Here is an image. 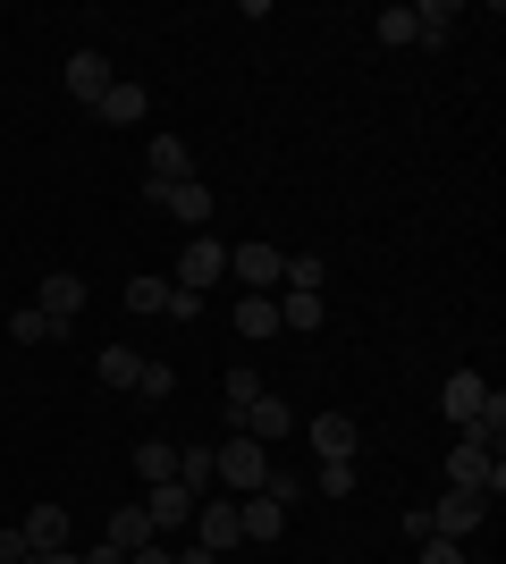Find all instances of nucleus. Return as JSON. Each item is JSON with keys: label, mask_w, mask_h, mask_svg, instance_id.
I'll return each mask as SVG.
<instances>
[{"label": "nucleus", "mask_w": 506, "mask_h": 564, "mask_svg": "<svg viewBox=\"0 0 506 564\" xmlns=\"http://www.w3.org/2000/svg\"><path fill=\"white\" fill-rule=\"evenodd\" d=\"M279 245H237V253H228V279H245L254 286V295H270V286H279Z\"/></svg>", "instance_id": "nucleus-15"}, {"label": "nucleus", "mask_w": 506, "mask_h": 564, "mask_svg": "<svg viewBox=\"0 0 506 564\" xmlns=\"http://www.w3.org/2000/svg\"><path fill=\"white\" fill-rule=\"evenodd\" d=\"M152 212H169L177 219V228H203V219H212V186H203V177H186V186H161V194H144Z\"/></svg>", "instance_id": "nucleus-10"}, {"label": "nucleus", "mask_w": 506, "mask_h": 564, "mask_svg": "<svg viewBox=\"0 0 506 564\" xmlns=\"http://www.w3.org/2000/svg\"><path fill=\"white\" fill-rule=\"evenodd\" d=\"M119 304L136 312V321H152V312L169 304V279H152V270H144V279H127V295H119Z\"/></svg>", "instance_id": "nucleus-28"}, {"label": "nucleus", "mask_w": 506, "mask_h": 564, "mask_svg": "<svg viewBox=\"0 0 506 564\" xmlns=\"http://www.w3.org/2000/svg\"><path fill=\"white\" fill-rule=\"evenodd\" d=\"M372 34H380V43H413V9H380Z\"/></svg>", "instance_id": "nucleus-29"}, {"label": "nucleus", "mask_w": 506, "mask_h": 564, "mask_svg": "<svg viewBox=\"0 0 506 564\" xmlns=\"http://www.w3.org/2000/svg\"><path fill=\"white\" fill-rule=\"evenodd\" d=\"M0 564H34V547H25V531H18V522L0 531Z\"/></svg>", "instance_id": "nucleus-32"}, {"label": "nucleus", "mask_w": 506, "mask_h": 564, "mask_svg": "<svg viewBox=\"0 0 506 564\" xmlns=\"http://www.w3.org/2000/svg\"><path fill=\"white\" fill-rule=\"evenodd\" d=\"M169 556H177V564H219L212 547H169Z\"/></svg>", "instance_id": "nucleus-35"}, {"label": "nucleus", "mask_w": 506, "mask_h": 564, "mask_svg": "<svg viewBox=\"0 0 506 564\" xmlns=\"http://www.w3.org/2000/svg\"><path fill=\"white\" fill-rule=\"evenodd\" d=\"M212 471H219V489L254 497V489L270 480V447H262V438H245V430H228V438L212 447Z\"/></svg>", "instance_id": "nucleus-1"}, {"label": "nucleus", "mask_w": 506, "mask_h": 564, "mask_svg": "<svg viewBox=\"0 0 506 564\" xmlns=\"http://www.w3.org/2000/svg\"><path fill=\"white\" fill-rule=\"evenodd\" d=\"M136 480H144V489L177 480V447H169V438H144V447H136Z\"/></svg>", "instance_id": "nucleus-24"}, {"label": "nucleus", "mask_w": 506, "mask_h": 564, "mask_svg": "<svg viewBox=\"0 0 506 564\" xmlns=\"http://www.w3.org/2000/svg\"><path fill=\"white\" fill-rule=\"evenodd\" d=\"M313 489H321V497H355V464H321Z\"/></svg>", "instance_id": "nucleus-31"}, {"label": "nucleus", "mask_w": 506, "mask_h": 564, "mask_svg": "<svg viewBox=\"0 0 506 564\" xmlns=\"http://www.w3.org/2000/svg\"><path fill=\"white\" fill-rule=\"evenodd\" d=\"M127 564H177V556H169V540H144V547H136Z\"/></svg>", "instance_id": "nucleus-34"}, {"label": "nucleus", "mask_w": 506, "mask_h": 564, "mask_svg": "<svg viewBox=\"0 0 506 564\" xmlns=\"http://www.w3.org/2000/svg\"><path fill=\"white\" fill-rule=\"evenodd\" d=\"M9 337H18V346H60V337H68V329H60V321H51V312L18 304V312H9Z\"/></svg>", "instance_id": "nucleus-22"}, {"label": "nucleus", "mask_w": 506, "mask_h": 564, "mask_svg": "<svg viewBox=\"0 0 506 564\" xmlns=\"http://www.w3.org/2000/svg\"><path fill=\"white\" fill-rule=\"evenodd\" d=\"M482 514H489V497H473V489H448L439 506H422L431 540H473V531H482Z\"/></svg>", "instance_id": "nucleus-4"}, {"label": "nucleus", "mask_w": 506, "mask_h": 564, "mask_svg": "<svg viewBox=\"0 0 506 564\" xmlns=\"http://www.w3.org/2000/svg\"><path fill=\"white\" fill-rule=\"evenodd\" d=\"M85 564H127V556H119L110 540H101V547H85Z\"/></svg>", "instance_id": "nucleus-36"}, {"label": "nucleus", "mask_w": 506, "mask_h": 564, "mask_svg": "<svg viewBox=\"0 0 506 564\" xmlns=\"http://www.w3.org/2000/svg\"><path fill=\"white\" fill-rule=\"evenodd\" d=\"M422 564H464V540H422Z\"/></svg>", "instance_id": "nucleus-33"}, {"label": "nucleus", "mask_w": 506, "mask_h": 564, "mask_svg": "<svg viewBox=\"0 0 506 564\" xmlns=\"http://www.w3.org/2000/svg\"><path fill=\"white\" fill-rule=\"evenodd\" d=\"M262 397V371L254 362H228V379H219V430H245V404Z\"/></svg>", "instance_id": "nucleus-12"}, {"label": "nucleus", "mask_w": 506, "mask_h": 564, "mask_svg": "<svg viewBox=\"0 0 506 564\" xmlns=\"http://www.w3.org/2000/svg\"><path fill=\"white\" fill-rule=\"evenodd\" d=\"M237 531H245V547H270L279 531H288V506L270 489H254V497H237Z\"/></svg>", "instance_id": "nucleus-7"}, {"label": "nucleus", "mask_w": 506, "mask_h": 564, "mask_svg": "<svg viewBox=\"0 0 506 564\" xmlns=\"http://www.w3.org/2000/svg\"><path fill=\"white\" fill-rule=\"evenodd\" d=\"M219 279H228V245H219V236H186V253H177L169 286H186V295H212Z\"/></svg>", "instance_id": "nucleus-3"}, {"label": "nucleus", "mask_w": 506, "mask_h": 564, "mask_svg": "<svg viewBox=\"0 0 506 564\" xmlns=\"http://www.w3.org/2000/svg\"><path fill=\"white\" fill-rule=\"evenodd\" d=\"M456 25H464L456 0H422L413 9V43H456Z\"/></svg>", "instance_id": "nucleus-20"}, {"label": "nucleus", "mask_w": 506, "mask_h": 564, "mask_svg": "<svg viewBox=\"0 0 506 564\" xmlns=\"http://www.w3.org/2000/svg\"><path fill=\"white\" fill-rule=\"evenodd\" d=\"M228 321H237L245 346H262V337H279V295H237V312H228Z\"/></svg>", "instance_id": "nucleus-19"}, {"label": "nucleus", "mask_w": 506, "mask_h": 564, "mask_svg": "<svg viewBox=\"0 0 506 564\" xmlns=\"http://www.w3.org/2000/svg\"><path fill=\"white\" fill-rule=\"evenodd\" d=\"M169 388H177V371H169V362H144V371H136V397H152V404H161Z\"/></svg>", "instance_id": "nucleus-30"}, {"label": "nucleus", "mask_w": 506, "mask_h": 564, "mask_svg": "<svg viewBox=\"0 0 506 564\" xmlns=\"http://www.w3.org/2000/svg\"><path fill=\"white\" fill-rule=\"evenodd\" d=\"M34 564H85V547H51V556H34Z\"/></svg>", "instance_id": "nucleus-37"}, {"label": "nucleus", "mask_w": 506, "mask_h": 564, "mask_svg": "<svg viewBox=\"0 0 506 564\" xmlns=\"http://www.w3.org/2000/svg\"><path fill=\"white\" fill-rule=\"evenodd\" d=\"M321 312H330V304H321V295H279V329L313 337V329H321Z\"/></svg>", "instance_id": "nucleus-27"}, {"label": "nucleus", "mask_w": 506, "mask_h": 564, "mask_svg": "<svg viewBox=\"0 0 506 564\" xmlns=\"http://www.w3.org/2000/svg\"><path fill=\"white\" fill-rule=\"evenodd\" d=\"M304 438H313L321 464H355V447H363V430L346 422V413H313V422H304Z\"/></svg>", "instance_id": "nucleus-9"}, {"label": "nucleus", "mask_w": 506, "mask_h": 564, "mask_svg": "<svg viewBox=\"0 0 506 564\" xmlns=\"http://www.w3.org/2000/svg\"><path fill=\"white\" fill-rule=\"evenodd\" d=\"M94 371H101V388H136L144 354H136V346H101V354H94Z\"/></svg>", "instance_id": "nucleus-25"}, {"label": "nucleus", "mask_w": 506, "mask_h": 564, "mask_svg": "<svg viewBox=\"0 0 506 564\" xmlns=\"http://www.w3.org/2000/svg\"><path fill=\"white\" fill-rule=\"evenodd\" d=\"M18 531H25V547H34V556H51V547H76V540H68V506H60V497H34V506L18 514Z\"/></svg>", "instance_id": "nucleus-6"}, {"label": "nucleus", "mask_w": 506, "mask_h": 564, "mask_svg": "<svg viewBox=\"0 0 506 564\" xmlns=\"http://www.w3.org/2000/svg\"><path fill=\"white\" fill-rule=\"evenodd\" d=\"M321 279H330V261H321V253H288V261H279V286H288V295H321Z\"/></svg>", "instance_id": "nucleus-23"}, {"label": "nucleus", "mask_w": 506, "mask_h": 564, "mask_svg": "<svg viewBox=\"0 0 506 564\" xmlns=\"http://www.w3.org/2000/svg\"><path fill=\"white\" fill-rule=\"evenodd\" d=\"M144 110H152V94H144V85H127V76H110V94L94 101V118H101V127H136Z\"/></svg>", "instance_id": "nucleus-16"}, {"label": "nucleus", "mask_w": 506, "mask_h": 564, "mask_svg": "<svg viewBox=\"0 0 506 564\" xmlns=\"http://www.w3.org/2000/svg\"><path fill=\"white\" fill-rule=\"evenodd\" d=\"M101 540L119 547V556H136V547H144V540H161V531H152V514H144V506H119V514H110V531H101Z\"/></svg>", "instance_id": "nucleus-21"}, {"label": "nucleus", "mask_w": 506, "mask_h": 564, "mask_svg": "<svg viewBox=\"0 0 506 564\" xmlns=\"http://www.w3.org/2000/svg\"><path fill=\"white\" fill-rule=\"evenodd\" d=\"M448 489H473V497H506V464L489 447H473V438H456L448 447Z\"/></svg>", "instance_id": "nucleus-2"}, {"label": "nucleus", "mask_w": 506, "mask_h": 564, "mask_svg": "<svg viewBox=\"0 0 506 564\" xmlns=\"http://www.w3.org/2000/svg\"><path fill=\"white\" fill-rule=\"evenodd\" d=\"M68 94L85 101V110H94V101L110 94V59H101L94 43H85V51H76V59H68Z\"/></svg>", "instance_id": "nucleus-18"}, {"label": "nucleus", "mask_w": 506, "mask_h": 564, "mask_svg": "<svg viewBox=\"0 0 506 564\" xmlns=\"http://www.w3.org/2000/svg\"><path fill=\"white\" fill-rule=\"evenodd\" d=\"M288 430H304V422L288 413V397H270V388H262V397L245 404V438H262V447H279Z\"/></svg>", "instance_id": "nucleus-13"}, {"label": "nucleus", "mask_w": 506, "mask_h": 564, "mask_svg": "<svg viewBox=\"0 0 506 564\" xmlns=\"http://www.w3.org/2000/svg\"><path fill=\"white\" fill-rule=\"evenodd\" d=\"M482 404H489V379H482V371H456L448 388H439V413H448L456 430H473V413H482Z\"/></svg>", "instance_id": "nucleus-14"}, {"label": "nucleus", "mask_w": 506, "mask_h": 564, "mask_svg": "<svg viewBox=\"0 0 506 564\" xmlns=\"http://www.w3.org/2000/svg\"><path fill=\"white\" fill-rule=\"evenodd\" d=\"M144 194H161V186H186L194 177V152H186V135H152V152H144Z\"/></svg>", "instance_id": "nucleus-8"}, {"label": "nucleus", "mask_w": 506, "mask_h": 564, "mask_svg": "<svg viewBox=\"0 0 506 564\" xmlns=\"http://www.w3.org/2000/svg\"><path fill=\"white\" fill-rule=\"evenodd\" d=\"M177 489H194V497H212V489H219L212 447H177Z\"/></svg>", "instance_id": "nucleus-26"}, {"label": "nucleus", "mask_w": 506, "mask_h": 564, "mask_svg": "<svg viewBox=\"0 0 506 564\" xmlns=\"http://www.w3.org/2000/svg\"><path fill=\"white\" fill-rule=\"evenodd\" d=\"M194 506H203V497H194V489H177V480H161V489L144 497L152 531H186V522H194Z\"/></svg>", "instance_id": "nucleus-17"}, {"label": "nucleus", "mask_w": 506, "mask_h": 564, "mask_svg": "<svg viewBox=\"0 0 506 564\" xmlns=\"http://www.w3.org/2000/svg\"><path fill=\"white\" fill-rule=\"evenodd\" d=\"M34 312H51L60 329H76V312H85V279H76V270H51V279L34 286Z\"/></svg>", "instance_id": "nucleus-11"}, {"label": "nucleus", "mask_w": 506, "mask_h": 564, "mask_svg": "<svg viewBox=\"0 0 506 564\" xmlns=\"http://www.w3.org/2000/svg\"><path fill=\"white\" fill-rule=\"evenodd\" d=\"M194 547H212V556L245 547V531H237V497H203V506H194Z\"/></svg>", "instance_id": "nucleus-5"}]
</instances>
